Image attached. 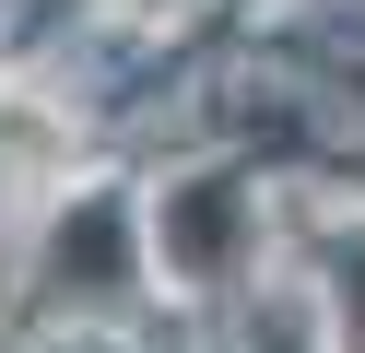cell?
Returning <instances> with one entry per match:
<instances>
[{"instance_id": "7a4b0ae2", "label": "cell", "mask_w": 365, "mask_h": 353, "mask_svg": "<svg viewBox=\"0 0 365 353\" xmlns=\"http://www.w3.org/2000/svg\"><path fill=\"white\" fill-rule=\"evenodd\" d=\"M95 12H130V24H165V12H189V0H95Z\"/></svg>"}, {"instance_id": "6da1fadb", "label": "cell", "mask_w": 365, "mask_h": 353, "mask_svg": "<svg viewBox=\"0 0 365 353\" xmlns=\"http://www.w3.org/2000/svg\"><path fill=\"white\" fill-rule=\"evenodd\" d=\"M142 259H153V295L177 306H224L259 282L271 259V200L247 165L200 153V165H165V177L142 188Z\"/></svg>"}]
</instances>
